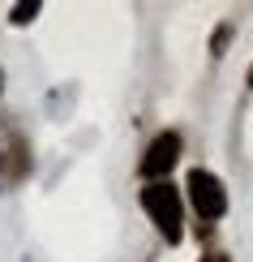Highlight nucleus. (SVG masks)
Listing matches in <instances>:
<instances>
[{
  "instance_id": "obj_1",
  "label": "nucleus",
  "mask_w": 253,
  "mask_h": 262,
  "mask_svg": "<svg viewBox=\"0 0 253 262\" xmlns=\"http://www.w3.org/2000/svg\"><path fill=\"white\" fill-rule=\"evenodd\" d=\"M142 206H146V215L155 220V228L168 236L172 245L185 236V228H180V220H185V202H180V189H176V185H168V181H150L146 189H142Z\"/></svg>"
},
{
  "instance_id": "obj_2",
  "label": "nucleus",
  "mask_w": 253,
  "mask_h": 262,
  "mask_svg": "<svg viewBox=\"0 0 253 262\" xmlns=\"http://www.w3.org/2000/svg\"><path fill=\"white\" fill-rule=\"evenodd\" d=\"M185 189H189V202H193V211H197L202 224H211V220H219V215L227 211V189H223V181H219L215 172L193 168Z\"/></svg>"
},
{
  "instance_id": "obj_3",
  "label": "nucleus",
  "mask_w": 253,
  "mask_h": 262,
  "mask_svg": "<svg viewBox=\"0 0 253 262\" xmlns=\"http://www.w3.org/2000/svg\"><path fill=\"white\" fill-rule=\"evenodd\" d=\"M176 159H180V134H172V129H168V134H159L146 146V155H142L137 168H142V177H146V181H163L176 168Z\"/></svg>"
},
{
  "instance_id": "obj_4",
  "label": "nucleus",
  "mask_w": 253,
  "mask_h": 262,
  "mask_svg": "<svg viewBox=\"0 0 253 262\" xmlns=\"http://www.w3.org/2000/svg\"><path fill=\"white\" fill-rule=\"evenodd\" d=\"M39 0H30V5H13V13H9V21H13V26H26V21H35V13H39Z\"/></svg>"
},
{
  "instance_id": "obj_5",
  "label": "nucleus",
  "mask_w": 253,
  "mask_h": 262,
  "mask_svg": "<svg viewBox=\"0 0 253 262\" xmlns=\"http://www.w3.org/2000/svg\"><path fill=\"white\" fill-rule=\"evenodd\" d=\"M227 39H232V26H219V30H215V52H223Z\"/></svg>"
},
{
  "instance_id": "obj_6",
  "label": "nucleus",
  "mask_w": 253,
  "mask_h": 262,
  "mask_svg": "<svg viewBox=\"0 0 253 262\" xmlns=\"http://www.w3.org/2000/svg\"><path fill=\"white\" fill-rule=\"evenodd\" d=\"M202 262H227V254H206Z\"/></svg>"
},
{
  "instance_id": "obj_7",
  "label": "nucleus",
  "mask_w": 253,
  "mask_h": 262,
  "mask_svg": "<svg viewBox=\"0 0 253 262\" xmlns=\"http://www.w3.org/2000/svg\"><path fill=\"white\" fill-rule=\"evenodd\" d=\"M249 86H253V69H249Z\"/></svg>"
},
{
  "instance_id": "obj_8",
  "label": "nucleus",
  "mask_w": 253,
  "mask_h": 262,
  "mask_svg": "<svg viewBox=\"0 0 253 262\" xmlns=\"http://www.w3.org/2000/svg\"><path fill=\"white\" fill-rule=\"evenodd\" d=\"M0 86H5V73H0Z\"/></svg>"
},
{
  "instance_id": "obj_9",
  "label": "nucleus",
  "mask_w": 253,
  "mask_h": 262,
  "mask_svg": "<svg viewBox=\"0 0 253 262\" xmlns=\"http://www.w3.org/2000/svg\"><path fill=\"white\" fill-rule=\"evenodd\" d=\"M0 168H5V159H0Z\"/></svg>"
}]
</instances>
